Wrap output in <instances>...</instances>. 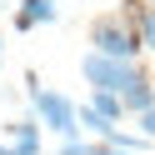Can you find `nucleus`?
Segmentation results:
<instances>
[{"instance_id":"1","label":"nucleus","mask_w":155,"mask_h":155,"mask_svg":"<svg viewBox=\"0 0 155 155\" xmlns=\"http://www.w3.org/2000/svg\"><path fill=\"white\" fill-rule=\"evenodd\" d=\"M80 75L85 80H90V90L95 85H100V90H135V85L140 80H150V70H145V65H135V60H120V55H105V50H85L80 55Z\"/></svg>"},{"instance_id":"2","label":"nucleus","mask_w":155,"mask_h":155,"mask_svg":"<svg viewBox=\"0 0 155 155\" xmlns=\"http://www.w3.org/2000/svg\"><path fill=\"white\" fill-rule=\"evenodd\" d=\"M25 85H30L25 95H30V105H35V115H40V125H45V130H55L60 140H70V135L80 130V105H75V100H65L60 90H45L35 70L25 75Z\"/></svg>"},{"instance_id":"3","label":"nucleus","mask_w":155,"mask_h":155,"mask_svg":"<svg viewBox=\"0 0 155 155\" xmlns=\"http://www.w3.org/2000/svg\"><path fill=\"white\" fill-rule=\"evenodd\" d=\"M90 45H95V50H105V55H120V60H135V55L145 50L135 20H130V15H120V10H105V15H95V20H90Z\"/></svg>"},{"instance_id":"4","label":"nucleus","mask_w":155,"mask_h":155,"mask_svg":"<svg viewBox=\"0 0 155 155\" xmlns=\"http://www.w3.org/2000/svg\"><path fill=\"white\" fill-rule=\"evenodd\" d=\"M60 15L55 0H20V10H15V30H35V25H50Z\"/></svg>"},{"instance_id":"5","label":"nucleus","mask_w":155,"mask_h":155,"mask_svg":"<svg viewBox=\"0 0 155 155\" xmlns=\"http://www.w3.org/2000/svg\"><path fill=\"white\" fill-rule=\"evenodd\" d=\"M5 140H10L20 155H40V125L35 120H10L5 125Z\"/></svg>"},{"instance_id":"6","label":"nucleus","mask_w":155,"mask_h":155,"mask_svg":"<svg viewBox=\"0 0 155 155\" xmlns=\"http://www.w3.org/2000/svg\"><path fill=\"white\" fill-rule=\"evenodd\" d=\"M130 20H135V30H140V45L155 55V5L150 0H130Z\"/></svg>"},{"instance_id":"7","label":"nucleus","mask_w":155,"mask_h":155,"mask_svg":"<svg viewBox=\"0 0 155 155\" xmlns=\"http://www.w3.org/2000/svg\"><path fill=\"white\" fill-rule=\"evenodd\" d=\"M115 125H120V120H110V115H105V110H95L90 100L80 105V130H95V135H100V140H110V135H115Z\"/></svg>"},{"instance_id":"8","label":"nucleus","mask_w":155,"mask_h":155,"mask_svg":"<svg viewBox=\"0 0 155 155\" xmlns=\"http://www.w3.org/2000/svg\"><path fill=\"white\" fill-rule=\"evenodd\" d=\"M90 105H95V110H105L110 120H120V115H130V110H125V95H120V90H100V85L90 90Z\"/></svg>"},{"instance_id":"9","label":"nucleus","mask_w":155,"mask_h":155,"mask_svg":"<svg viewBox=\"0 0 155 155\" xmlns=\"http://www.w3.org/2000/svg\"><path fill=\"white\" fill-rule=\"evenodd\" d=\"M60 155H95V145H85V140H75V135H70V140L60 145Z\"/></svg>"},{"instance_id":"10","label":"nucleus","mask_w":155,"mask_h":155,"mask_svg":"<svg viewBox=\"0 0 155 155\" xmlns=\"http://www.w3.org/2000/svg\"><path fill=\"white\" fill-rule=\"evenodd\" d=\"M135 120H140V130H145V135H150V140H155V105H150V110H140V115H135Z\"/></svg>"},{"instance_id":"11","label":"nucleus","mask_w":155,"mask_h":155,"mask_svg":"<svg viewBox=\"0 0 155 155\" xmlns=\"http://www.w3.org/2000/svg\"><path fill=\"white\" fill-rule=\"evenodd\" d=\"M0 155H20V150H15V145H10V140H0Z\"/></svg>"},{"instance_id":"12","label":"nucleus","mask_w":155,"mask_h":155,"mask_svg":"<svg viewBox=\"0 0 155 155\" xmlns=\"http://www.w3.org/2000/svg\"><path fill=\"white\" fill-rule=\"evenodd\" d=\"M0 65H5V35H0Z\"/></svg>"}]
</instances>
